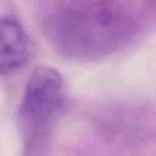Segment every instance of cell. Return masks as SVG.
I'll return each instance as SVG.
<instances>
[{
	"instance_id": "7a4b0ae2",
	"label": "cell",
	"mask_w": 156,
	"mask_h": 156,
	"mask_svg": "<svg viewBox=\"0 0 156 156\" xmlns=\"http://www.w3.org/2000/svg\"><path fill=\"white\" fill-rule=\"evenodd\" d=\"M65 104V82L61 73L49 66L37 67L26 84L17 112L27 156L44 146L63 113Z\"/></svg>"
},
{
	"instance_id": "6da1fadb",
	"label": "cell",
	"mask_w": 156,
	"mask_h": 156,
	"mask_svg": "<svg viewBox=\"0 0 156 156\" xmlns=\"http://www.w3.org/2000/svg\"><path fill=\"white\" fill-rule=\"evenodd\" d=\"M138 23L130 2L63 1L51 5L45 32L67 56L95 58L123 45L134 34Z\"/></svg>"
},
{
	"instance_id": "3957f363",
	"label": "cell",
	"mask_w": 156,
	"mask_h": 156,
	"mask_svg": "<svg viewBox=\"0 0 156 156\" xmlns=\"http://www.w3.org/2000/svg\"><path fill=\"white\" fill-rule=\"evenodd\" d=\"M32 41L22 23L13 16L0 17V74L17 72L32 56Z\"/></svg>"
}]
</instances>
